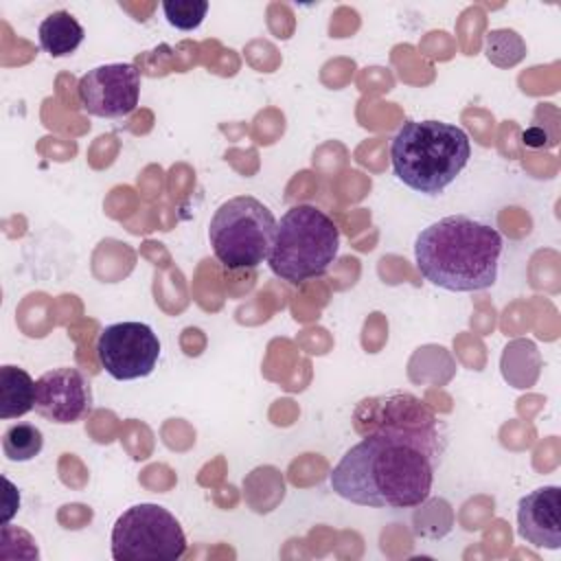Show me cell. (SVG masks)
<instances>
[{"label":"cell","mask_w":561,"mask_h":561,"mask_svg":"<svg viewBox=\"0 0 561 561\" xmlns=\"http://www.w3.org/2000/svg\"><path fill=\"white\" fill-rule=\"evenodd\" d=\"M35 408V381L20 368L4 364L0 368V419H18Z\"/></svg>","instance_id":"obj_13"},{"label":"cell","mask_w":561,"mask_h":561,"mask_svg":"<svg viewBox=\"0 0 561 561\" xmlns=\"http://www.w3.org/2000/svg\"><path fill=\"white\" fill-rule=\"evenodd\" d=\"M471 142L465 129L443 121H408L390 142L394 175L416 193H443L467 167Z\"/></svg>","instance_id":"obj_3"},{"label":"cell","mask_w":561,"mask_h":561,"mask_svg":"<svg viewBox=\"0 0 561 561\" xmlns=\"http://www.w3.org/2000/svg\"><path fill=\"white\" fill-rule=\"evenodd\" d=\"M37 37H39V46L44 53H48L50 57H66V55H72L81 46L85 31L70 11L59 9V11L48 13L39 22Z\"/></svg>","instance_id":"obj_12"},{"label":"cell","mask_w":561,"mask_h":561,"mask_svg":"<svg viewBox=\"0 0 561 561\" xmlns=\"http://www.w3.org/2000/svg\"><path fill=\"white\" fill-rule=\"evenodd\" d=\"M517 530L530 546L557 550L561 546V489L550 484L519 497Z\"/></svg>","instance_id":"obj_11"},{"label":"cell","mask_w":561,"mask_h":561,"mask_svg":"<svg viewBox=\"0 0 561 561\" xmlns=\"http://www.w3.org/2000/svg\"><path fill=\"white\" fill-rule=\"evenodd\" d=\"M274 232V213L252 195L226 199L208 224L213 254L228 270H254L267 261Z\"/></svg>","instance_id":"obj_5"},{"label":"cell","mask_w":561,"mask_h":561,"mask_svg":"<svg viewBox=\"0 0 561 561\" xmlns=\"http://www.w3.org/2000/svg\"><path fill=\"white\" fill-rule=\"evenodd\" d=\"M337 250L340 230L333 219L311 204H298L276 221L267 265L278 278L298 285L322 276Z\"/></svg>","instance_id":"obj_4"},{"label":"cell","mask_w":561,"mask_h":561,"mask_svg":"<svg viewBox=\"0 0 561 561\" xmlns=\"http://www.w3.org/2000/svg\"><path fill=\"white\" fill-rule=\"evenodd\" d=\"M486 55L497 66H515L524 55L526 46L515 31H491L486 37Z\"/></svg>","instance_id":"obj_15"},{"label":"cell","mask_w":561,"mask_h":561,"mask_svg":"<svg viewBox=\"0 0 561 561\" xmlns=\"http://www.w3.org/2000/svg\"><path fill=\"white\" fill-rule=\"evenodd\" d=\"M162 11L171 26L180 31H193L204 22L208 13V2L206 0H164Z\"/></svg>","instance_id":"obj_16"},{"label":"cell","mask_w":561,"mask_h":561,"mask_svg":"<svg viewBox=\"0 0 561 561\" xmlns=\"http://www.w3.org/2000/svg\"><path fill=\"white\" fill-rule=\"evenodd\" d=\"M35 410L57 425L81 421L92 410L88 377L72 366L46 370L35 381Z\"/></svg>","instance_id":"obj_10"},{"label":"cell","mask_w":561,"mask_h":561,"mask_svg":"<svg viewBox=\"0 0 561 561\" xmlns=\"http://www.w3.org/2000/svg\"><path fill=\"white\" fill-rule=\"evenodd\" d=\"M81 107L101 118H121L136 110L140 72L134 64H103L88 70L77 85Z\"/></svg>","instance_id":"obj_9"},{"label":"cell","mask_w":561,"mask_h":561,"mask_svg":"<svg viewBox=\"0 0 561 561\" xmlns=\"http://www.w3.org/2000/svg\"><path fill=\"white\" fill-rule=\"evenodd\" d=\"M502 234L469 215H449L423 228L414 261L425 280L447 291H480L497 280Z\"/></svg>","instance_id":"obj_2"},{"label":"cell","mask_w":561,"mask_h":561,"mask_svg":"<svg viewBox=\"0 0 561 561\" xmlns=\"http://www.w3.org/2000/svg\"><path fill=\"white\" fill-rule=\"evenodd\" d=\"M359 436H381L423 449L436 465L445 449V434L434 410L410 392H386L362 399L353 410Z\"/></svg>","instance_id":"obj_6"},{"label":"cell","mask_w":561,"mask_h":561,"mask_svg":"<svg viewBox=\"0 0 561 561\" xmlns=\"http://www.w3.org/2000/svg\"><path fill=\"white\" fill-rule=\"evenodd\" d=\"M436 462L419 447L381 436H362L329 476L331 489L359 506L410 508L430 497Z\"/></svg>","instance_id":"obj_1"},{"label":"cell","mask_w":561,"mask_h":561,"mask_svg":"<svg viewBox=\"0 0 561 561\" xmlns=\"http://www.w3.org/2000/svg\"><path fill=\"white\" fill-rule=\"evenodd\" d=\"M116 561H175L186 552V535L171 511L158 504L129 506L112 528Z\"/></svg>","instance_id":"obj_7"},{"label":"cell","mask_w":561,"mask_h":561,"mask_svg":"<svg viewBox=\"0 0 561 561\" xmlns=\"http://www.w3.org/2000/svg\"><path fill=\"white\" fill-rule=\"evenodd\" d=\"M96 357L118 381H134L153 373L160 359V340L145 322L107 324L96 340Z\"/></svg>","instance_id":"obj_8"},{"label":"cell","mask_w":561,"mask_h":561,"mask_svg":"<svg viewBox=\"0 0 561 561\" xmlns=\"http://www.w3.org/2000/svg\"><path fill=\"white\" fill-rule=\"evenodd\" d=\"M44 447V436L39 427L31 423H15L2 434V451L13 462L33 460Z\"/></svg>","instance_id":"obj_14"}]
</instances>
